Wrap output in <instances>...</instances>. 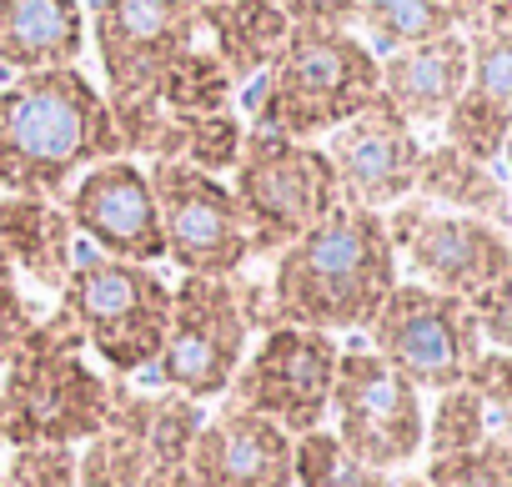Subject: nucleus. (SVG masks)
<instances>
[{
  "mask_svg": "<svg viewBox=\"0 0 512 487\" xmlns=\"http://www.w3.org/2000/svg\"><path fill=\"white\" fill-rule=\"evenodd\" d=\"M442 131H447V146L452 151L492 166L502 156L507 136H512V111L497 106V101H487V96H477V91H462L457 106L442 116Z\"/></svg>",
  "mask_w": 512,
  "mask_h": 487,
  "instance_id": "a878e982",
  "label": "nucleus"
},
{
  "mask_svg": "<svg viewBox=\"0 0 512 487\" xmlns=\"http://www.w3.org/2000/svg\"><path fill=\"white\" fill-rule=\"evenodd\" d=\"M292 447L297 437L287 427L226 402L211 422H201L186 467L201 487H292Z\"/></svg>",
  "mask_w": 512,
  "mask_h": 487,
  "instance_id": "dca6fc26",
  "label": "nucleus"
},
{
  "mask_svg": "<svg viewBox=\"0 0 512 487\" xmlns=\"http://www.w3.org/2000/svg\"><path fill=\"white\" fill-rule=\"evenodd\" d=\"M367 337H372V352L387 367H397L417 392L462 387L467 367L482 352L472 307L422 282H397L382 312L367 322Z\"/></svg>",
  "mask_w": 512,
  "mask_h": 487,
  "instance_id": "0eeeda50",
  "label": "nucleus"
},
{
  "mask_svg": "<svg viewBox=\"0 0 512 487\" xmlns=\"http://www.w3.org/2000/svg\"><path fill=\"white\" fill-rule=\"evenodd\" d=\"M292 482L297 487H392L387 472L357 462L337 442V432H327V427L297 437V447H292Z\"/></svg>",
  "mask_w": 512,
  "mask_h": 487,
  "instance_id": "393cba45",
  "label": "nucleus"
},
{
  "mask_svg": "<svg viewBox=\"0 0 512 487\" xmlns=\"http://www.w3.org/2000/svg\"><path fill=\"white\" fill-rule=\"evenodd\" d=\"M31 327H36V317H31L26 297L16 292V282H0V372H6V362L26 347Z\"/></svg>",
  "mask_w": 512,
  "mask_h": 487,
  "instance_id": "f704fd0d",
  "label": "nucleus"
},
{
  "mask_svg": "<svg viewBox=\"0 0 512 487\" xmlns=\"http://www.w3.org/2000/svg\"><path fill=\"white\" fill-rule=\"evenodd\" d=\"M196 46V0H96V51L111 101L156 96L181 51Z\"/></svg>",
  "mask_w": 512,
  "mask_h": 487,
  "instance_id": "ddd939ff",
  "label": "nucleus"
},
{
  "mask_svg": "<svg viewBox=\"0 0 512 487\" xmlns=\"http://www.w3.org/2000/svg\"><path fill=\"white\" fill-rule=\"evenodd\" d=\"M337 357H342V347L332 342V332L277 327L256 342V352H246V362L236 367V377L226 387L231 392L226 402L246 407L256 417H272L292 437L317 432L332 407Z\"/></svg>",
  "mask_w": 512,
  "mask_h": 487,
  "instance_id": "9d476101",
  "label": "nucleus"
},
{
  "mask_svg": "<svg viewBox=\"0 0 512 487\" xmlns=\"http://www.w3.org/2000/svg\"><path fill=\"white\" fill-rule=\"evenodd\" d=\"M146 422H151V392H131V387L111 382L106 422L76 452L81 487H141L146 472L156 467L151 442H146Z\"/></svg>",
  "mask_w": 512,
  "mask_h": 487,
  "instance_id": "aec40b11",
  "label": "nucleus"
},
{
  "mask_svg": "<svg viewBox=\"0 0 512 487\" xmlns=\"http://www.w3.org/2000/svg\"><path fill=\"white\" fill-rule=\"evenodd\" d=\"M487 26H502V31H512V0H497L492 6V21Z\"/></svg>",
  "mask_w": 512,
  "mask_h": 487,
  "instance_id": "58836bf2",
  "label": "nucleus"
},
{
  "mask_svg": "<svg viewBox=\"0 0 512 487\" xmlns=\"http://www.w3.org/2000/svg\"><path fill=\"white\" fill-rule=\"evenodd\" d=\"M121 156L111 101L76 71H26L0 91V191L56 196L76 171Z\"/></svg>",
  "mask_w": 512,
  "mask_h": 487,
  "instance_id": "f03ea898",
  "label": "nucleus"
},
{
  "mask_svg": "<svg viewBox=\"0 0 512 487\" xmlns=\"http://www.w3.org/2000/svg\"><path fill=\"white\" fill-rule=\"evenodd\" d=\"M196 432H201V402H191V397H181V392H156V397H151L146 442H151V462H156V467L186 462Z\"/></svg>",
  "mask_w": 512,
  "mask_h": 487,
  "instance_id": "c85d7f7f",
  "label": "nucleus"
},
{
  "mask_svg": "<svg viewBox=\"0 0 512 487\" xmlns=\"http://www.w3.org/2000/svg\"><path fill=\"white\" fill-rule=\"evenodd\" d=\"M282 327L357 332L397 287V252L382 211L337 201L307 236H297L267 277Z\"/></svg>",
  "mask_w": 512,
  "mask_h": 487,
  "instance_id": "f257e3e1",
  "label": "nucleus"
},
{
  "mask_svg": "<svg viewBox=\"0 0 512 487\" xmlns=\"http://www.w3.org/2000/svg\"><path fill=\"white\" fill-rule=\"evenodd\" d=\"M246 312L236 297V277H181L171 287V327L156 357V377L166 392L191 402L221 397L246 362Z\"/></svg>",
  "mask_w": 512,
  "mask_h": 487,
  "instance_id": "6e6552de",
  "label": "nucleus"
},
{
  "mask_svg": "<svg viewBox=\"0 0 512 487\" xmlns=\"http://www.w3.org/2000/svg\"><path fill=\"white\" fill-rule=\"evenodd\" d=\"M231 171H236L231 196L251 241V257L287 252L297 236H307L342 201L327 151L277 131H246Z\"/></svg>",
  "mask_w": 512,
  "mask_h": 487,
  "instance_id": "39448f33",
  "label": "nucleus"
},
{
  "mask_svg": "<svg viewBox=\"0 0 512 487\" xmlns=\"http://www.w3.org/2000/svg\"><path fill=\"white\" fill-rule=\"evenodd\" d=\"M241 141H246V126L221 111V116H196V121H181V156L186 166L216 176V171H231L236 156H241Z\"/></svg>",
  "mask_w": 512,
  "mask_h": 487,
  "instance_id": "c756f323",
  "label": "nucleus"
},
{
  "mask_svg": "<svg viewBox=\"0 0 512 487\" xmlns=\"http://www.w3.org/2000/svg\"><path fill=\"white\" fill-rule=\"evenodd\" d=\"M417 196L432 201V206H452L457 216L492 221V226H502V231L512 226V191H507V181H502L492 166H482V161L452 151L447 141L432 146V151H422Z\"/></svg>",
  "mask_w": 512,
  "mask_h": 487,
  "instance_id": "4be33fe9",
  "label": "nucleus"
},
{
  "mask_svg": "<svg viewBox=\"0 0 512 487\" xmlns=\"http://www.w3.org/2000/svg\"><path fill=\"white\" fill-rule=\"evenodd\" d=\"M0 447H6V407H0Z\"/></svg>",
  "mask_w": 512,
  "mask_h": 487,
  "instance_id": "79ce46f5",
  "label": "nucleus"
},
{
  "mask_svg": "<svg viewBox=\"0 0 512 487\" xmlns=\"http://www.w3.org/2000/svg\"><path fill=\"white\" fill-rule=\"evenodd\" d=\"M0 282H16V272H11V257H6V247H0Z\"/></svg>",
  "mask_w": 512,
  "mask_h": 487,
  "instance_id": "ea45409f",
  "label": "nucleus"
},
{
  "mask_svg": "<svg viewBox=\"0 0 512 487\" xmlns=\"http://www.w3.org/2000/svg\"><path fill=\"white\" fill-rule=\"evenodd\" d=\"M196 26L211 31V51L231 71V81H246L256 71H267L292 31L277 0H201Z\"/></svg>",
  "mask_w": 512,
  "mask_h": 487,
  "instance_id": "412c9836",
  "label": "nucleus"
},
{
  "mask_svg": "<svg viewBox=\"0 0 512 487\" xmlns=\"http://www.w3.org/2000/svg\"><path fill=\"white\" fill-rule=\"evenodd\" d=\"M66 216L71 226L96 241L101 257L116 262H161L166 257V241H161V216H156V196L146 171L131 156H111L96 161L71 191H66Z\"/></svg>",
  "mask_w": 512,
  "mask_h": 487,
  "instance_id": "4468645a",
  "label": "nucleus"
},
{
  "mask_svg": "<svg viewBox=\"0 0 512 487\" xmlns=\"http://www.w3.org/2000/svg\"><path fill=\"white\" fill-rule=\"evenodd\" d=\"M422 477H427V487H512V437L487 432L467 452L432 457Z\"/></svg>",
  "mask_w": 512,
  "mask_h": 487,
  "instance_id": "bb28decb",
  "label": "nucleus"
},
{
  "mask_svg": "<svg viewBox=\"0 0 512 487\" xmlns=\"http://www.w3.org/2000/svg\"><path fill=\"white\" fill-rule=\"evenodd\" d=\"M382 221L392 236V252H402L407 267L432 292L472 302L482 287H492L502 272H512V236L492 221L437 211L422 196L397 201L392 216H382Z\"/></svg>",
  "mask_w": 512,
  "mask_h": 487,
  "instance_id": "9b49d317",
  "label": "nucleus"
},
{
  "mask_svg": "<svg viewBox=\"0 0 512 487\" xmlns=\"http://www.w3.org/2000/svg\"><path fill=\"white\" fill-rule=\"evenodd\" d=\"M61 307L71 312L81 342L116 377L156 367L171 327V287L151 267L116 262L101 252H76L71 282L61 287Z\"/></svg>",
  "mask_w": 512,
  "mask_h": 487,
  "instance_id": "423d86ee",
  "label": "nucleus"
},
{
  "mask_svg": "<svg viewBox=\"0 0 512 487\" xmlns=\"http://www.w3.org/2000/svg\"><path fill=\"white\" fill-rule=\"evenodd\" d=\"M86 46L81 0H0V66L61 71Z\"/></svg>",
  "mask_w": 512,
  "mask_h": 487,
  "instance_id": "6ab92c4d",
  "label": "nucleus"
},
{
  "mask_svg": "<svg viewBox=\"0 0 512 487\" xmlns=\"http://www.w3.org/2000/svg\"><path fill=\"white\" fill-rule=\"evenodd\" d=\"M6 487H81L76 477V447L66 442H31V447H11L6 462Z\"/></svg>",
  "mask_w": 512,
  "mask_h": 487,
  "instance_id": "473e14b6",
  "label": "nucleus"
},
{
  "mask_svg": "<svg viewBox=\"0 0 512 487\" xmlns=\"http://www.w3.org/2000/svg\"><path fill=\"white\" fill-rule=\"evenodd\" d=\"M502 156H507V166H512V136H507V146H502Z\"/></svg>",
  "mask_w": 512,
  "mask_h": 487,
  "instance_id": "37998d69",
  "label": "nucleus"
},
{
  "mask_svg": "<svg viewBox=\"0 0 512 487\" xmlns=\"http://www.w3.org/2000/svg\"><path fill=\"white\" fill-rule=\"evenodd\" d=\"M462 91H467V36L462 31L387 51V61H382V96L412 126L442 121Z\"/></svg>",
  "mask_w": 512,
  "mask_h": 487,
  "instance_id": "f3484780",
  "label": "nucleus"
},
{
  "mask_svg": "<svg viewBox=\"0 0 512 487\" xmlns=\"http://www.w3.org/2000/svg\"><path fill=\"white\" fill-rule=\"evenodd\" d=\"M487 407L467 392V387H447L437 392V412L427 417V452L432 457H452V452H467L487 437Z\"/></svg>",
  "mask_w": 512,
  "mask_h": 487,
  "instance_id": "cd10ccee",
  "label": "nucleus"
},
{
  "mask_svg": "<svg viewBox=\"0 0 512 487\" xmlns=\"http://www.w3.org/2000/svg\"><path fill=\"white\" fill-rule=\"evenodd\" d=\"M141 487H201V477L186 462H171V467H151Z\"/></svg>",
  "mask_w": 512,
  "mask_h": 487,
  "instance_id": "4c0bfd02",
  "label": "nucleus"
},
{
  "mask_svg": "<svg viewBox=\"0 0 512 487\" xmlns=\"http://www.w3.org/2000/svg\"><path fill=\"white\" fill-rule=\"evenodd\" d=\"M282 16L292 26H327V31H347L357 21V0H277Z\"/></svg>",
  "mask_w": 512,
  "mask_h": 487,
  "instance_id": "c9c22d12",
  "label": "nucleus"
},
{
  "mask_svg": "<svg viewBox=\"0 0 512 487\" xmlns=\"http://www.w3.org/2000/svg\"><path fill=\"white\" fill-rule=\"evenodd\" d=\"M86 342L66 307L41 317L26 347L0 372V407H6V447L31 442H86L101 432L111 407V382L81 357Z\"/></svg>",
  "mask_w": 512,
  "mask_h": 487,
  "instance_id": "7ed1b4c3",
  "label": "nucleus"
},
{
  "mask_svg": "<svg viewBox=\"0 0 512 487\" xmlns=\"http://www.w3.org/2000/svg\"><path fill=\"white\" fill-rule=\"evenodd\" d=\"M146 181L156 196L166 257L186 277H236L251 262V241L231 186L186 161H156Z\"/></svg>",
  "mask_w": 512,
  "mask_h": 487,
  "instance_id": "f8f14e48",
  "label": "nucleus"
},
{
  "mask_svg": "<svg viewBox=\"0 0 512 487\" xmlns=\"http://www.w3.org/2000/svg\"><path fill=\"white\" fill-rule=\"evenodd\" d=\"M382 96V61L352 36L327 26H292L267 81L256 91V131L312 141L347 126Z\"/></svg>",
  "mask_w": 512,
  "mask_h": 487,
  "instance_id": "20e7f679",
  "label": "nucleus"
},
{
  "mask_svg": "<svg viewBox=\"0 0 512 487\" xmlns=\"http://www.w3.org/2000/svg\"><path fill=\"white\" fill-rule=\"evenodd\" d=\"M357 21L387 51L422 46V41H437V36L457 31V21L447 16L442 0H357Z\"/></svg>",
  "mask_w": 512,
  "mask_h": 487,
  "instance_id": "b1692460",
  "label": "nucleus"
},
{
  "mask_svg": "<svg viewBox=\"0 0 512 487\" xmlns=\"http://www.w3.org/2000/svg\"><path fill=\"white\" fill-rule=\"evenodd\" d=\"M462 387L487 407V427H492L497 437H512V352L482 347L477 362L467 367Z\"/></svg>",
  "mask_w": 512,
  "mask_h": 487,
  "instance_id": "2f4dec72",
  "label": "nucleus"
},
{
  "mask_svg": "<svg viewBox=\"0 0 512 487\" xmlns=\"http://www.w3.org/2000/svg\"><path fill=\"white\" fill-rule=\"evenodd\" d=\"M0 487H6V477H0Z\"/></svg>",
  "mask_w": 512,
  "mask_h": 487,
  "instance_id": "c03bdc74",
  "label": "nucleus"
},
{
  "mask_svg": "<svg viewBox=\"0 0 512 487\" xmlns=\"http://www.w3.org/2000/svg\"><path fill=\"white\" fill-rule=\"evenodd\" d=\"M467 91L512 111V31L502 26L467 31Z\"/></svg>",
  "mask_w": 512,
  "mask_h": 487,
  "instance_id": "7c9ffc66",
  "label": "nucleus"
},
{
  "mask_svg": "<svg viewBox=\"0 0 512 487\" xmlns=\"http://www.w3.org/2000/svg\"><path fill=\"white\" fill-rule=\"evenodd\" d=\"M231 91H236V81H231V71L221 66V56L191 46V51H181V56L171 61V71L161 76L156 101H161L166 116L196 121V116H221V111H231Z\"/></svg>",
  "mask_w": 512,
  "mask_h": 487,
  "instance_id": "5701e85b",
  "label": "nucleus"
},
{
  "mask_svg": "<svg viewBox=\"0 0 512 487\" xmlns=\"http://www.w3.org/2000/svg\"><path fill=\"white\" fill-rule=\"evenodd\" d=\"M392 487H427V477H407V482H392Z\"/></svg>",
  "mask_w": 512,
  "mask_h": 487,
  "instance_id": "a19ab883",
  "label": "nucleus"
},
{
  "mask_svg": "<svg viewBox=\"0 0 512 487\" xmlns=\"http://www.w3.org/2000/svg\"><path fill=\"white\" fill-rule=\"evenodd\" d=\"M327 161L337 171V191L347 206H397L417 191V166H422V141L412 121L397 116L387 96H377L367 111H357L347 126L332 131Z\"/></svg>",
  "mask_w": 512,
  "mask_h": 487,
  "instance_id": "2eb2a0df",
  "label": "nucleus"
},
{
  "mask_svg": "<svg viewBox=\"0 0 512 487\" xmlns=\"http://www.w3.org/2000/svg\"><path fill=\"white\" fill-rule=\"evenodd\" d=\"M442 6H447V16H452L457 26L482 31V26L492 21V6H497V0H442Z\"/></svg>",
  "mask_w": 512,
  "mask_h": 487,
  "instance_id": "e433bc0d",
  "label": "nucleus"
},
{
  "mask_svg": "<svg viewBox=\"0 0 512 487\" xmlns=\"http://www.w3.org/2000/svg\"><path fill=\"white\" fill-rule=\"evenodd\" d=\"M0 247L11 257V272H26L51 292L71 282L76 226L51 196H0Z\"/></svg>",
  "mask_w": 512,
  "mask_h": 487,
  "instance_id": "a211bd4d",
  "label": "nucleus"
},
{
  "mask_svg": "<svg viewBox=\"0 0 512 487\" xmlns=\"http://www.w3.org/2000/svg\"><path fill=\"white\" fill-rule=\"evenodd\" d=\"M327 412L337 417V442L377 472L407 467L427 442L422 392L372 347H347L337 357V387Z\"/></svg>",
  "mask_w": 512,
  "mask_h": 487,
  "instance_id": "1a4fd4ad",
  "label": "nucleus"
},
{
  "mask_svg": "<svg viewBox=\"0 0 512 487\" xmlns=\"http://www.w3.org/2000/svg\"><path fill=\"white\" fill-rule=\"evenodd\" d=\"M467 307L477 317L482 342H492L497 352H512V272H502L492 287H482Z\"/></svg>",
  "mask_w": 512,
  "mask_h": 487,
  "instance_id": "72a5a7b5",
  "label": "nucleus"
}]
</instances>
